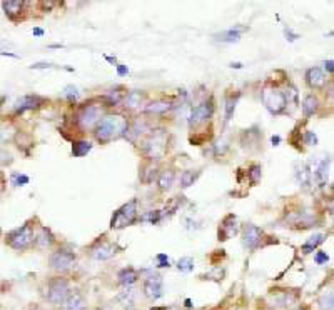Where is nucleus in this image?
<instances>
[{"mask_svg":"<svg viewBox=\"0 0 334 310\" xmlns=\"http://www.w3.org/2000/svg\"><path fill=\"white\" fill-rule=\"evenodd\" d=\"M289 222L296 229H311L316 223V217L311 212H301V214H294L293 217H289Z\"/></svg>","mask_w":334,"mask_h":310,"instance_id":"18","label":"nucleus"},{"mask_svg":"<svg viewBox=\"0 0 334 310\" xmlns=\"http://www.w3.org/2000/svg\"><path fill=\"white\" fill-rule=\"evenodd\" d=\"M326 240V235L324 234H316V235H313L311 238H309L306 244H302L301 247V250H302V254H311L314 252V250L317 249L323 242Z\"/></svg>","mask_w":334,"mask_h":310,"instance_id":"29","label":"nucleus"},{"mask_svg":"<svg viewBox=\"0 0 334 310\" xmlns=\"http://www.w3.org/2000/svg\"><path fill=\"white\" fill-rule=\"evenodd\" d=\"M117 73H119L120 77H124V75H127L129 73V69H127V65H122V64H117Z\"/></svg>","mask_w":334,"mask_h":310,"instance_id":"46","label":"nucleus"},{"mask_svg":"<svg viewBox=\"0 0 334 310\" xmlns=\"http://www.w3.org/2000/svg\"><path fill=\"white\" fill-rule=\"evenodd\" d=\"M30 182V179L27 177V175H23V174H12V185H15V187H23V185H27V183Z\"/></svg>","mask_w":334,"mask_h":310,"instance_id":"37","label":"nucleus"},{"mask_svg":"<svg viewBox=\"0 0 334 310\" xmlns=\"http://www.w3.org/2000/svg\"><path fill=\"white\" fill-rule=\"evenodd\" d=\"M174 179H176V174L172 170H164L159 174V179H157V185L162 192H167L169 188L174 185Z\"/></svg>","mask_w":334,"mask_h":310,"instance_id":"27","label":"nucleus"},{"mask_svg":"<svg viewBox=\"0 0 334 310\" xmlns=\"http://www.w3.org/2000/svg\"><path fill=\"white\" fill-rule=\"evenodd\" d=\"M102 117V107L97 104H87L79 110L77 113V124L80 125V128L89 130V128L96 127L99 124Z\"/></svg>","mask_w":334,"mask_h":310,"instance_id":"7","label":"nucleus"},{"mask_svg":"<svg viewBox=\"0 0 334 310\" xmlns=\"http://www.w3.org/2000/svg\"><path fill=\"white\" fill-rule=\"evenodd\" d=\"M281 137H279V135H274L273 137V139H271V142H273V145H279V144H281Z\"/></svg>","mask_w":334,"mask_h":310,"instance_id":"49","label":"nucleus"},{"mask_svg":"<svg viewBox=\"0 0 334 310\" xmlns=\"http://www.w3.org/2000/svg\"><path fill=\"white\" fill-rule=\"evenodd\" d=\"M237 230H239L237 217H236L234 214L226 215V217L222 219L221 225H219V232H217L219 240H229V238H233L234 235L237 234Z\"/></svg>","mask_w":334,"mask_h":310,"instance_id":"13","label":"nucleus"},{"mask_svg":"<svg viewBox=\"0 0 334 310\" xmlns=\"http://www.w3.org/2000/svg\"><path fill=\"white\" fill-rule=\"evenodd\" d=\"M324 69H326V72L328 73H333V60H326L324 62Z\"/></svg>","mask_w":334,"mask_h":310,"instance_id":"47","label":"nucleus"},{"mask_svg":"<svg viewBox=\"0 0 334 310\" xmlns=\"http://www.w3.org/2000/svg\"><path fill=\"white\" fill-rule=\"evenodd\" d=\"M92 150V144L89 140H76L72 144V155L80 159V157H85L89 152Z\"/></svg>","mask_w":334,"mask_h":310,"instance_id":"30","label":"nucleus"},{"mask_svg":"<svg viewBox=\"0 0 334 310\" xmlns=\"http://www.w3.org/2000/svg\"><path fill=\"white\" fill-rule=\"evenodd\" d=\"M25 3L22 0H9V2H2V9L10 20H17L22 14V9Z\"/></svg>","mask_w":334,"mask_h":310,"instance_id":"20","label":"nucleus"},{"mask_svg":"<svg viewBox=\"0 0 334 310\" xmlns=\"http://www.w3.org/2000/svg\"><path fill=\"white\" fill-rule=\"evenodd\" d=\"M105 60H107V62H111V64H117V58H116V57H109V55H105Z\"/></svg>","mask_w":334,"mask_h":310,"instance_id":"51","label":"nucleus"},{"mask_svg":"<svg viewBox=\"0 0 334 310\" xmlns=\"http://www.w3.org/2000/svg\"><path fill=\"white\" fill-rule=\"evenodd\" d=\"M229 67H233V69H242V64L241 62H233V64H229Z\"/></svg>","mask_w":334,"mask_h":310,"instance_id":"50","label":"nucleus"},{"mask_svg":"<svg viewBox=\"0 0 334 310\" xmlns=\"http://www.w3.org/2000/svg\"><path fill=\"white\" fill-rule=\"evenodd\" d=\"M97 310H111L109 307H100V309H97Z\"/></svg>","mask_w":334,"mask_h":310,"instance_id":"53","label":"nucleus"},{"mask_svg":"<svg viewBox=\"0 0 334 310\" xmlns=\"http://www.w3.org/2000/svg\"><path fill=\"white\" fill-rule=\"evenodd\" d=\"M262 102H264L267 110L274 113V115H279V113L284 112L289 104L288 99H286V93L282 90L269 87L264 89V92H262Z\"/></svg>","mask_w":334,"mask_h":310,"instance_id":"6","label":"nucleus"},{"mask_svg":"<svg viewBox=\"0 0 334 310\" xmlns=\"http://www.w3.org/2000/svg\"><path fill=\"white\" fill-rule=\"evenodd\" d=\"M129 310H134V309H129Z\"/></svg>","mask_w":334,"mask_h":310,"instance_id":"58","label":"nucleus"},{"mask_svg":"<svg viewBox=\"0 0 334 310\" xmlns=\"http://www.w3.org/2000/svg\"><path fill=\"white\" fill-rule=\"evenodd\" d=\"M50 47H52V49H62V47H64V45H60V44H54V45H50Z\"/></svg>","mask_w":334,"mask_h":310,"instance_id":"52","label":"nucleus"},{"mask_svg":"<svg viewBox=\"0 0 334 310\" xmlns=\"http://www.w3.org/2000/svg\"><path fill=\"white\" fill-rule=\"evenodd\" d=\"M304 144H306V145H309V147L316 145V144H317V135H316L314 132L308 130V132L304 133Z\"/></svg>","mask_w":334,"mask_h":310,"instance_id":"41","label":"nucleus"},{"mask_svg":"<svg viewBox=\"0 0 334 310\" xmlns=\"http://www.w3.org/2000/svg\"><path fill=\"white\" fill-rule=\"evenodd\" d=\"M70 293V285L69 280L64 277H54L47 282V300L52 305H60L64 304V300L67 299V295Z\"/></svg>","mask_w":334,"mask_h":310,"instance_id":"5","label":"nucleus"},{"mask_svg":"<svg viewBox=\"0 0 334 310\" xmlns=\"http://www.w3.org/2000/svg\"><path fill=\"white\" fill-rule=\"evenodd\" d=\"M306 82H308L309 87L313 89H321L326 84V75L319 67H313L306 72Z\"/></svg>","mask_w":334,"mask_h":310,"instance_id":"19","label":"nucleus"},{"mask_svg":"<svg viewBox=\"0 0 334 310\" xmlns=\"http://www.w3.org/2000/svg\"><path fill=\"white\" fill-rule=\"evenodd\" d=\"M246 30V27H233V29L224 30L221 34H216L214 38L217 42H222V44H237Z\"/></svg>","mask_w":334,"mask_h":310,"instance_id":"17","label":"nucleus"},{"mask_svg":"<svg viewBox=\"0 0 334 310\" xmlns=\"http://www.w3.org/2000/svg\"><path fill=\"white\" fill-rule=\"evenodd\" d=\"M64 97L70 102V104H76V102L79 100V90H77V87H74V85H67L65 90H64Z\"/></svg>","mask_w":334,"mask_h":310,"instance_id":"36","label":"nucleus"},{"mask_svg":"<svg viewBox=\"0 0 334 310\" xmlns=\"http://www.w3.org/2000/svg\"><path fill=\"white\" fill-rule=\"evenodd\" d=\"M117 250H119V247L116 244L107 240H100L92 247V257L96 260H109V258H112L117 254Z\"/></svg>","mask_w":334,"mask_h":310,"instance_id":"14","label":"nucleus"},{"mask_svg":"<svg viewBox=\"0 0 334 310\" xmlns=\"http://www.w3.org/2000/svg\"><path fill=\"white\" fill-rule=\"evenodd\" d=\"M319 307H321V310H333V293L331 292L324 293V295L321 297Z\"/></svg>","mask_w":334,"mask_h":310,"instance_id":"38","label":"nucleus"},{"mask_svg":"<svg viewBox=\"0 0 334 310\" xmlns=\"http://www.w3.org/2000/svg\"><path fill=\"white\" fill-rule=\"evenodd\" d=\"M177 269L182 274H191L194 270V258L192 257H182L177 262Z\"/></svg>","mask_w":334,"mask_h":310,"instance_id":"34","label":"nucleus"},{"mask_svg":"<svg viewBox=\"0 0 334 310\" xmlns=\"http://www.w3.org/2000/svg\"><path fill=\"white\" fill-rule=\"evenodd\" d=\"M314 260H316L317 265H323V264H326V262H329V257L326 252H316V255H314Z\"/></svg>","mask_w":334,"mask_h":310,"instance_id":"43","label":"nucleus"},{"mask_svg":"<svg viewBox=\"0 0 334 310\" xmlns=\"http://www.w3.org/2000/svg\"><path fill=\"white\" fill-rule=\"evenodd\" d=\"M142 152L151 160L162 159L167 152V133L164 130H156L142 145Z\"/></svg>","mask_w":334,"mask_h":310,"instance_id":"2","label":"nucleus"},{"mask_svg":"<svg viewBox=\"0 0 334 310\" xmlns=\"http://www.w3.org/2000/svg\"><path fill=\"white\" fill-rule=\"evenodd\" d=\"M124 104L127 109H137L144 104V93L139 92V90H132V92H127L124 99Z\"/></svg>","mask_w":334,"mask_h":310,"instance_id":"26","label":"nucleus"},{"mask_svg":"<svg viewBox=\"0 0 334 310\" xmlns=\"http://www.w3.org/2000/svg\"><path fill=\"white\" fill-rule=\"evenodd\" d=\"M125 95H127V92H125L124 87H116L114 90H109V92L105 93L104 100L107 102V105H117V104H120V102H124Z\"/></svg>","mask_w":334,"mask_h":310,"instance_id":"24","label":"nucleus"},{"mask_svg":"<svg viewBox=\"0 0 334 310\" xmlns=\"http://www.w3.org/2000/svg\"><path fill=\"white\" fill-rule=\"evenodd\" d=\"M212 115H214V104H212V100L204 102V104H200V105H196V107L191 109L189 125L191 127H197V125L207 122Z\"/></svg>","mask_w":334,"mask_h":310,"instance_id":"9","label":"nucleus"},{"mask_svg":"<svg viewBox=\"0 0 334 310\" xmlns=\"http://www.w3.org/2000/svg\"><path fill=\"white\" fill-rule=\"evenodd\" d=\"M144 295L151 300H159L164 295V280L160 275H149L144 280Z\"/></svg>","mask_w":334,"mask_h":310,"instance_id":"11","label":"nucleus"},{"mask_svg":"<svg viewBox=\"0 0 334 310\" xmlns=\"http://www.w3.org/2000/svg\"><path fill=\"white\" fill-rule=\"evenodd\" d=\"M247 175H249L251 183H253V185H256V183L262 177V168H261V165H251L249 168H247Z\"/></svg>","mask_w":334,"mask_h":310,"instance_id":"35","label":"nucleus"},{"mask_svg":"<svg viewBox=\"0 0 334 310\" xmlns=\"http://www.w3.org/2000/svg\"><path fill=\"white\" fill-rule=\"evenodd\" d=\"M172 107H174V105L167 100H156V102H152V104H149L147 107L144 109V112L145 113H166L171 110Z\"/></svg>","mask_w":334,"mask_h":310,"instance_id":"25","label":"nucleus"},{"mask_svg":"<svg viewBox=\"0 0 334 310\" xmlns=\"http://www.w3.org/2000/svg\"><path fill=\"white\" fill-rule=\"evenodd\" d=\"M329 165H331V159H329V157H324V159L317 160V162L314 164L313 167L309 165V172H311V180H313V182H316L319 187H323L324 183H326V180H328Z\"/></svg>","mask_w":334,"mask_h":310,"instance_id":"12","label":"nucleus"},{"mask_svg":"<svg viewBox=\"0 0 334 310\" xmlns=\"http://www.w3.org/2000/svg\"><path fill=\"white\" fill-rule=\"evenodd\" d=\"M296 179H297V182H299L302 187L311 185L313 180H311V172H309L308 164H301V168H297V170H296Z\"/></svg>","mask_w":334,"mask_h":310,"instance_id":"31","label":"nucleus"},{"mask_svg":"<svg viewBox=\"0 0 334 310\" xmlns=\"http://www.w3.org/2000/svg\"><path fill=\"white\" fill-rule=\"evenodd\" d=\"M142 220H149L152 223V225H157L160 220H162V212H159V210H156V212H151V214H147V215H144L142 217Z\"/></svg>","mask_w":334,"mask_h":310,"instance_id":"39","label":"nucleus"},{"mask_svg":"<svg viewBox=\"0 0 334 310\" xmlns=\"http://www.w3.org/2000/svg\"><path fill=\"white\" fill-rule=\"evenodd\" d=\"M239 97H241V93H233V95H227L226 97V107H224V115H226V122H229L231 119H233L234 112H236V107H237V102H239Z\"/></svg>","mask_w":334,"mask_h":310,"instance_id":"28","label":"nucleus"},{"mask_svg":"<svg viewBox=\"0 0 334 310\" xmlns=\"http://www.w3.org/2000/svg\"><path fill=\"white\" fill-rule=\"evenodd\" d=\"M129 133V120L120 113H112V115H105L99 120V124L94 128V135H96L97 142L109 144L112 140H117L120 137Z\"/></svg>","mask_w":334,"mask_h":310,"instance_id":"1","label":"nucleus"},{"mask_svg":"<svg viewBox=\"0 0 334 310\" xmlns=\"http://www.w3.org/2000/svg\"><path fill=\"white\" fill-rule=\"evenodd\" d=\"M34 230L29 222L7 234V244L14 250H25L34 244Z\"/></svg>","mask_w":334,"mask_h":310,"instance_id":"4","label":"nucleus"},{"mask_svg":"<svg viewBox=\"0 0 334 310\" xmlns=\"http://www.w3.org/2000/svg\"><path fill=\"white\" fill-rule=\"evenodd\" d=\"M145 175H149V177L145 179V182H144V183H151V182H154V179H156V175H157V168H156L154 165L145 167V172H142V175H140V179H144Z\"/></svg>","mask_w":334,"mask_h":310,"instance_id":"40","label":"nucleus"},{"mask_svg":"<svg viewBox=\"0 0 334 310\" xmlns=\"http://www.w3.org/2000/svg\"><path fill=\"white\" fill-rule=\"evenodd\" d=\"M32 34L35 35V37H42V35H44L45 32H44L42 29H34V30H32Z\"/></svg>","mask_w":334,"mask_h":310,"instance_id":"48","label":"nucleus"},{"mask_svg":"<svg viewBox=\"0 0 334 310\" xmlns=\"http://www.w3.org/2000/svg\"><path fill=\"white\" fill-rule=\"evenodd\" d=\"M49 265H50V269L56 270V272H60V274L69 272V270L76 265V255L70 252V250H65V249L56 250L54 254H50Z\"/></svg>","mask_w":334,"mask_h":310,"instance_id":"8","label":"nucleus"},{"mask_svg":"<svg viewBox=\"0 0 334 310\" xmlns=\"http://www.w3.org/2000/svg\"><path fill=\"white\" fill-rule=\"evenodd\" d=\"M54 242H56V238H54L52 232H50L47 227H42L37 237H34V244L37 245L39 249H47V247H50Z\"/></svg>","mask_w":334,"mask_h":310,"instance_id":"22","label":"nucleus"},{"mask_svg":"<svg viewBox=\"0 0 334 310\" xmlns=\"http://www.w3.org/2000/svg\"><path fill=\"white\" fill-rule=\"evenodd\" d=\"M137 278H139V272H137L134 267H125V269H122L119 274H117V280H119V284L124 285V287H129V285L136 284Z\"/></svg>","mask_w":334,"mask_h":310,"instance_id":"21","label":"nucleus"},{"mask_svg":"<svg viewBox=\"0 0 334 310\" xmlns=\"http://www.w3.org/2000/svg\"><path fill=\"white\" fill-rule=\"evenodd\" d=\"M317 109H319V100H317V97L306 95L304 100H302V115H304V119L313 117L314 113L317 112Z\"/></svg>","mask_w":334,"mask_h":310,"instance_id":"23","label":"nucleus"},{"mask_svg":"<svg viewBox=\"0 0 334 310\" xmlns=\"http://www.w3.org/2000/svg\"><path fill=\"white\" fill-rule=\"evenodd\" d=\"M52 64H47V62H37V64H32L30 69H52Z\"/></svg>","mask_w":334,"mask_h":310,"instance_id":"45","label":"nucleus"},{"mask_svg":"<svg viewBox=\"0 0 334 310\" xmlns=\"http://www.w3.org/2000/svg\"><path fill=\"white\" fill-rule=\"evenodd\" d=\"M30 310H42L40 307H34V309H30Z\"/></svg>","mask_w":334,"mask_h":310,"instance_id":"55","label":"nucleus"},{"mask_svg":"<svg viewBox=\"0 0 334 310\" xmlns=\"http://www.w3.org/2000/svg\"><path fill=\"white\" fill-rule=\"evenodd\" d=\"M296 302H297V295H293L291 292H284L282 297L276 299V304L279 307H291V305H294Z\"/></svg>","mask_w":334,"mask_h":310,"instance_id":"33","label":"nucleus"},{"mask_svg":"<svg viewBox=\"0 0 334 310\" xmlns=\"http://www.w3.org/2000/svg\"><path fill=\"white\" fill-rule=\"evenodd\" d=\"M200 177V170H186L180 175V187L187 188L191 185H194V182Z\"/></svg>","mask_w":334,"mask_h":310,"instance_id":"32","label":"nucleus"},{"mask_svg":"<svg viewBox=\"0 0 334 310\" xmlns=\"http://www.w3.org/2000/svg\"><path fill=\"white\" fill-rule=\"evenodd\" d=\"M152 310H160V309H152Z\"/></svg>","mask_w":334,"mask_h":310,"instance_id":"56","label":"nucleus"},{"mask_svg":"<svg viewBox=\"0 0 334 310\" xmlns=\"http://www.w3.org/2000/svg\"><path fill=\"white\" fill-rule=\"evenodd\" d=\"M262 240H264V232L259 227L253 225V223L244 227V230H242V245L247 250H251V252L256 250L257 247H261Z\"/></svg>","mask_w":334,"mask_h":310,"instance_id":"10","label":"nucleus"},{"mask_svg":"<svg viewBox=\"0 0 334 310\" xmlns=\"http://www.w3.org/2000/svg\"><path fill=\"white\" fill-rule=\"evenodd\" d=\"M267 310H273V309H267Z\"/></svg>","mask_w":334,"mask_h":310,"instance_id":"57","label":"nucleus"},{"mask_svg":"<svg viewBox=\"0 0 334 310\" xmlns=\"http://www.w3.org/2000/svg\"><path fill=\"white\" fill-rule=\"evenodd\" d=\"M87 309V300L79 290H74L67 295V299L62 304V310H85Z\"/></svg>","mask_w":334,"mask_h":310,"instance_id":"16","label":"nucleus"},{"mask_svg":"<svg viewBox=\"0 0 334 310\" xmlns=\"http://www.w3.org/2000/svg\"><path fill=\"white\" fill-rule=\"evenodd\" d=\"M284 35H286V38H288L289 42H294V40H297V38H299V35L294 34L291 29H286V30H284Z\"/></svg>","mask_w":334,"mask_h":310,"instance_id":"44","label":"nucleus"},{"mask_svg":"<svg viewBox=\"0 0 334 310\" xmlns=\"http://www.w3.org/2000/svg\"><path fill=\"white\" fill-rule=\"evenodd\" d=\"M44 99L39 95H23L22 99L17 100L15 104V113H23L27 110H34V109H39L42 104H44Z\"/></svg>","mask_w":334,"mask_h":310,"instance_id":"15","label":"nucleus"},{"mask_svg":"<svg viewBox=\"0 0 334 310\" xmlns=\"http://www.w3.org/2000/svg\"><path fill=\"white\" fill-rule=\"evenodd\" d=\"M293 310H304V309H302V307H294Z\"/></svg>","mask_w":334,"mask_h":310,"instance_id":"54","label":"nucleus"},{"mask_svg":"<svg viewBox=\"0 0 334 310\" xmlns=\"http://www.w3.org/2000/svg\"><path fill=\"white\" fill-rule=\"evenodd\" d=\"M137 220V200L132 199L127 203H124L120 209L114 212L111 219V229H124Z\"/></svg>","mask_w":334,"mask_h":310,"instance_id":"3","label":"nucleus"},{"mask_svg":"<svg viewBox=\"0 0 334 310\" xmlns=\"http://www.w3.org/2000/svg\"><path fill=\"white\" fill-rule=\"evenodd\" d=\"M157 262H159V265L157 267H160V269H166V267H171V260H169V257L166 254H157Z\"/></svg>","mask_w":334,"mask_h":310,"instance_id":"42","label":"nucleus"}]
</instances>
